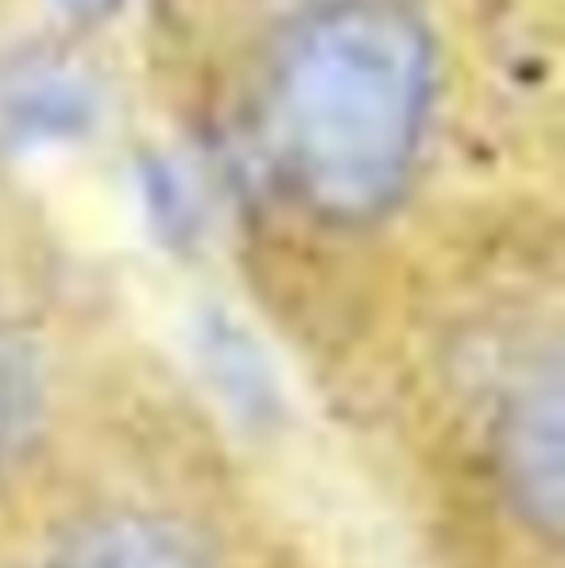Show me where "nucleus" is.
Here are the masks:
<instances>
[{"label":"nucleus","instance_id":"nucleus-4","mask_svg":"<svg viewBox=\"0 0 565 568\" xmlns=\"http://www.w3.org/2000/svg\"><path fill=\"white\" fill-rule=\"evenodd\" d=\"M36 418V379L23 348L0 329V479L16 464Z\"/></svg>","mask_w":565,"mask_h":568},{"label":"nucleus","instance_id":"nucleus-1","mask_svg":"<svg viewBox=\"0 0 565 568\" xmlns=\"http://www.w3.org/2000/svg\"><path fill=\"white\" fill-rule=\"evenodd\" d=\"M434 98V39L411 0H325L283 39L264 143L286 194L325 221H372L403 194Z\"/></svg>","mask_w":565,"mask_h":568},{"label":"nucleus","instance_id":"nucleus-2","mask_svg":"<svg viewBox=\"0 0 565 568\" xmlns=\"http://www.w3.org/2000/svg\"><path fill=\"white\" fill-rule=\"evenodd\" d=\"M492 453L504 491L535 526L558 530L562 515V390L558 372H527L496 406Z\"/></svg>","mask_w":565,"mask_h":568},{"label":"nucleus","instance_id":"nucleus-5","mask_svg":"<svg viewBox=\"0 0 565 568\" xmlns=\"http://www.w3.org/2000/svg\"><path fill=\"white\" fill-rule=\"evenodd\" d=\"M59 4L67 8V12H74V16H105L117 0H59Z\"/></svg>","mask_w":565,"mask_h":568},{"label":"nucleus","instance_id":"nucleus-3","mask_svg":"<svg viewBox=\"0 0 565 568\" xmlns=\"http://www.w3.org/2000/svg\"><path fill=\"white\" fill-rule=\"evenodd\" d=\"M28 568H213L194 538L163 518H105L62 538Z\"/></svg>","mask_w":565,"mask_h":568}]
</instances>
